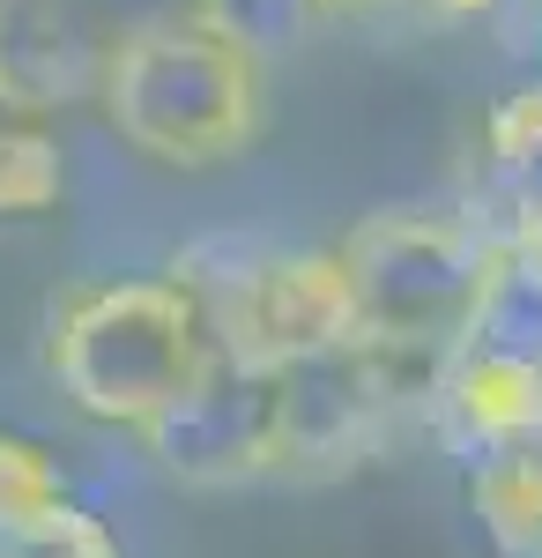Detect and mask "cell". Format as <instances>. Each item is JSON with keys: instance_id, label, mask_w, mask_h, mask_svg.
Here are the masks:
<instances>
[{"instance_id": "obj_1", "label": "cell", "mask_w": 542, "mask_h": 558, "mask_svg": "<svg viewBox=\"0 0 542 558\" xmlns=\"http://www.w3.org/2000/svg\"><path fill=\"white\" fill-rule=\"evenodd\" d=\"M215 357L223 350H215L209 313L178 276L83 283L52 305V336H45V365H52L60 395L83 417L126 432L164 417Z\"/></svg>"}, {"instance_id": "obj_2", "label": "cell", "mask_w": 542, "mask_h": 558, "mask_svg": "<svg viewBox=\"0 0 542 558\" xmlns=\"http://www.w3.org/2000/svg\"><path fill=\"white\" fill-rule=\"evenodd\" d=\"M260 75H268L260 60H246L238 45H223L209 23L178 8L112 45L104 112L141 157L171 172H209L260 134Z\"/></svg>"}, {"instance_id": "obj_3", "label": "cell", "mask_w": 542, "mask_h": 558, "mask_svg": "<svg viewBox=\"0 0 542 558\" xmlns=\"http://www.w3.org/2000/svg\"><path fill=\"white\" fill-rule=\"evenodd\" d=\"M334 254L349 268L357 336L394 350V357H409V365H423L439 380L446 357L460 350V336H468V320H476V305H483L498 239L476 216L379 209Z\"/></svg>"}, {"instance_id": "obj_4", "label": "cell", "mask_w": 542, "mask_h": 558, "mask_svg": "<svg viewBox=\"0 0 542 558\" xmlns=\"http://www.w3.org/2000/svg\"><path fill=\"white\" fill-rule=\"evenodd\" d=\"M171 276L201 299L223 357L246 365H291L312 350L357 336V299L342 254H268V246H194L171 260Z\"/></svg>"}, {"instance_id": "obj_5", "label": "cell", "mask_w": 542, "mask_h": 558, "mask_svg": "<svg viewBox=\"0 0 542 558\" xmlns=\"http://www.w3.org/2000/svg\"><path fill=\"white\" fill-rule=\"evenodd\" d=\"M149 447V462L178 484H252V476H275L283 454V380L275 365H246V357H215L201 380L171 402L164 417L134 432Z\"/></svg>"}, {"instance_id": "obj_6", "label": "cell", "mask_w": 542, "mask_h": 558, "mask_svg": "<svg viewBox=\"0 0 542 558\" xmlns=\"http://www.w3.org/2000/svg\"><path fill=\"white\" fill-rule=\"evenodd\" d=\"M112 45L67 0H0V112L60 120L83 97H104Z\"/></svg>"}, {"instance_id": "obj_7", "label": "cell", "mask_w": 542, "mask_h": 558, "mask_svg": "<svg viewBox=\"0 0 542 558\" xmlns=\"http://www.w3.org/2000/svg\"><path fill=\"white\" fill-rule=\"evenodd\" d=\"M431 417L446 425V439L460 454L520 439V432H542V365L454 350L446 373H439V395H431Z\"/></svg>"}, {"instance_id": "obj_8", "label": "cell", "mask_w": 542, "mask_h": 558, "mask_svg": "<svg viewBox=\"0 0 542 558\" xmlns=\"http://www.w3.org/2000/svg\"><path fill=\"white\" fill-rule=\"evenodd\" d=\"M460 492H468V514L483 521V536L505 558H542V432L476 447Z\"/></svg>"}, {"instance_id": "obj_9", "label": "cell", "mask_w": 542, "mask_h": 558, "mask_svg": "<svg viewBox=\"0 0 542 558\" xmlns=\"http://www.w3.org/2000/svg\"><path fill=\"white\" fill-rule=\"evenodd\" d=\"M483 165H491V194H498V223H542V83L513 89L498 112L483 120Z\"/></svg>"}, {"instance_id": "obj_10", "label": "cell", "mask_w": 542, "mask_h": 558, "mask_svg": "<svg viewBox=\"0 0 542 558\" xmlns=\"http://www.w3.org/2000/svg\"><path fill=\"white\" fill-rule=\"evenodd\" d=\"M186 15L209 23L223 45H238L246 60L275 68L283 52H297L328 23V0H186Z\"/></svg>"}, {"instance_id": "obj_11", "label": "cell", "mask_w": 542, "mask_h": 558, "mask_svg": "<svg viewBox=\"0 0 542 558\" xmlns=\"http://www.w3.org/2000/svg\"><path fill=\"white\" fill-rule=\"evenodd\" d=\"M67 202V157L45 134V120L0 112V223H30Z\"/></svg>"}, {"instance_id": "obj_12", "label": "cell", "mask_w": 542, "mask_h": 558, "mask_svg": "<svg viewBox=\"0 0 542 558\" xmlns=\"http://www.w3.org/2000/svg\"><path fill=\"white\" fill-rule=\"evenodd\" d=\"M52 507H67V476H60V462L45 454L38 439L0 432V536L23 529V521H38V514H52Z\"/></svg>"}, {"instance_id": "obj_13", "label": "cell", "mask_w": 542, "mask_h": 558, "mask_svg": "<svg viewBox=\"0 0 542 558\" xmlns=\"http://www.w3.org/2000/svg\"><path fill=\"white\" fill-rule=\"evenodd\" d=\"M0 558H126V551H120V536H112L104 521L83 514V507L67 499V507H52V514L8 529V536H0Z\"/></svg>"}, {"instance_id": "obj_14", "label": "cell", "mask_w": 542, "mask_h": 558, "mask_svg": "<svg viewBox=\"0 0 542 558\" xmlns=\"http://www.w3.org/2000/svg\"><path fill=\"white\" fill-rule=\"evenodd\" d=\"M402 8H423V15H439V23H460V15H476V8H491V0H402Z\"/></svg>"}, {"instance_id": "obj_15", "label": "cell", "mask_w": 542, "mask_h": 558, "mask_svg": "<svg viewBox=\"0 0 542 558\" xmlns=\"http://www.w3.org/2000/svg\"><path fill=\"white\" fill-rule=\"evenodd\" d=\"M365 8H394V0H328V15H365Z\"/></svg>"}]
</instances>
